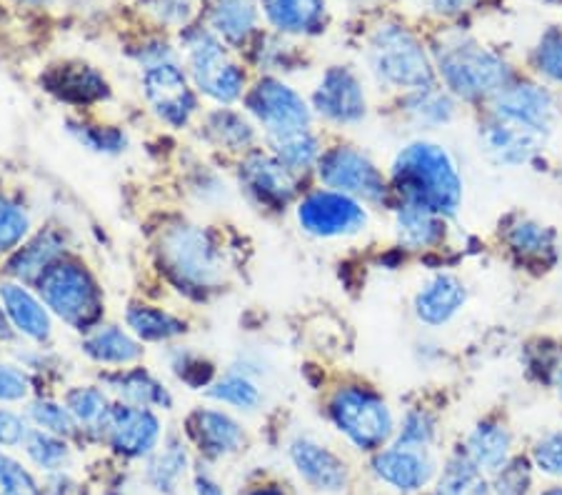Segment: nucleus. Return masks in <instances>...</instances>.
<instances>
[{
    "label": "nucleus",
    "instance_id": "f257e3e1",
    "mask_svg": "<svg viewBox=\"0 0 562 495\" xmlns=\"http://www.w3.org/2000/svg\"><path fill=\"white\" fill-rule=\"evenodd\" d=\"M393 185L403 203L438 215H456L462 201V178L456 158L438 143L413 140L393 160Z\"/></svg>",
    "mask_w": 562,
    "mask_h": 495
},
{
    "label": "nucleus",
    "instance_id": "f03ea898",
    "mask_svg": "<svg viewBox=\"0 0 562 495\" xmlns=\"http://www.w3.org/2000/svg\"><path fill=\"white\" fill-rule=\"evenodd\" d=\"M158 258L170 281L186 293H211L223 281V250L211 233L190 223L160 233Z\"/></svg>",
    "mask_w": 562,
    "mask_h": 495
},
{
    "label": "nucleus",
    "instance_id": "7ed1b4c3",
    "mask_svg": "<svg viewBox=\"0 0 562 495\" xmlns=\"http://www.w3.org/2000/svg\"><path fill=\"white\" fill-rule=\"evenodd\" d=\"M41 301L72 330L90 333L103 318L105 301L95 275L76 260L60 258L35 281Z\"/></svg>",
    "mask_w": 562,
    "mask_h": 495
},
{
    "label": "nucleus",
    "instance_id": "20e7f679",
    "mask_svg": "<svg viewBox=\"0 0 562 495\" xmlns=\"http://www.w3.org/2000/svg\"><path fill=\"white\" fill-rule=\"evenodd\" d=\"M370 68L383 86L420 90L430 88L435 74L413 33L401 25H383L370 41Z\"/></svg>",
    "mask_w": 562,
    "mask_h": 495
},
{
    "label": "nucleus",
    "instance_id": "39448f33",
    "mask_svg": "<svg viewBox=\"0 0 562 495\" xmlns=\"http://www.w3.org/2000/svg\"><path fill=\"white\" fill-rule=\"evenodd\" d=\"M438 68L452 93L468 98V101L497 95L507 83L505 63L473 41L442 45Z\"/></svg>",
    "mask_w": 562,
    "mask_h": 495
},
{
    "label": "nucleus",
    "instance_id": "423d86ee",
    "mask_svg": "<svg viewBox=\"0 0 562 495\" xmlns=\"http://www.w3.org/2000/svg\"><path fill=\"white\" fill-rule=\"evenodd\" d=\"M335 428L360 450H375L393 436V413L378 393L362 385L338 389L330 401Z\"/></svg>",
    "mask_w": 562,
    "mask_h": 495
},
{
    "label": "nucleus",
    "instance_id": "0eeeda50",
    "mask_svg": "<svg viewBox=\"0 0 562 495\" xmlns=\"http://www.w3.org/2000/svg\"><path fill=\"white\" fill-rule=\"evenodd\" d=\"M186 53L190 78L203 95L221 105L238 101L246 90V74L213 33L190 31L186 35Z\"/></svg>",
    "mask_w": 562,
    "mask_h": 495
},
{
    "label": "nucleus",
    "instance_id": "6e6552de",
    "mask_svg": "<svg viewBox=\"0 0 562 495\" xmlns=\"http://www.w3.org/2000/svg\"><path fill=\"white\" fill-rule=\"evenodd\" d=\"M317 176L330 191L346 193L360 203L385 201L387 183L383 173L366 153L350 146H338L323 153L321 160H317Z\"/></svg>",
    "mask_w": 562,
    "mask_h": 495
},
{
    "label": "nucleus",
    "instance_id": "1a4fd4ad",
    "mask_svg": "<svg viewBox=\"0 0 562 495\" xmlns=\"http://www.w3.org/2000/svg\"><path fill=\"white\" fill-rule=\"evenodd\" d=\"M297 223L307 236L346 238L366 230L368 213L356 198L321 188V191L305 195L297 205Z\"/></svg>",
    "mask_w": 562,
    "mask_h": 495
},
{
    "label": "nucleus",
    "instance_id": "9d476101",
    "mask_svg": "<svg viewBox=\"0 0 562 495\" xmlns=\"http://www.w3.org/2000/svg\"><path fill=\"white\" fill-rule=\"evenodd\" d=\"M143 68V93L153 113L170 128H186L198 111V98L188 83L186 70L173 58Z\"/></svg>",
    "mask_w": 562,
    "mask_h": 495
},
{
    "label": "nucleus",
    "instance_id": "9b49d317",
    "mask_svg": "<svg viewBox=\"0 0 562 495\" xmlns=\"http://www.w3.org/2000/svg\"><path fill=\"white\" fill-rule=\"evenodd\" d=\"M246 108L262 125L268 138L311 128V108L303 101V95L295 93L283 80L262 78L256 88L248 90Z\"/></svg>",
    "mask_w": 562,
    "mask_h": 495
},
{
    "label": "nucleus",
    "instance_id": "f8f14e48",
    "mask_svg": "<svg viewBox=\"0 0 562 495\" xmlns=\"http://www.w3.org/2000/svg\"><path fill=\"white\" fill-rule=\"evenodd\" d=\"M98 434H101L105 446L113 453L128 458V461H138V458H148L156 453L162 428L156 410L117 403L111 405Z\"/></svg>",
    "mask_w": 562,
    "mask_h": 495
},
{
    "label": "nucleus",
    "instance_id": "ddd939ff",
    "mask_svg": "<svg viewBox=\"0 0 562 495\" xmlns=\"http://www.w3.org/2000/svg\"><path fill=\"white\" fill-rule=\"evenodd\" d=\"M240 183L246 193L262 209L280 211L293 201L297 180L273 153H250L240 164Z\"/></svg>",
    "mask_w": 562,
    "mask_h": 495
},
{
    "label": "nucleus",
    "instance_id": "4468645a",
    "mask_svg": "<svg viewBox=\"0 0 562 495\" xmlns=\"http://www.w3.org/2000/svg\"><path fill=\"white\" fill-rule=\"evenodd\" d=\"M313 108L323 119L338 125L360 123L368 113L366 90L348 68H330L313 95Z\"/></svg>",
    "mask_w": 562,
    "mask_h": 495
},
{
    "label": "nucleus",
    "instance_id": "2eb2a0df",
    "mask_svg": "<svg viewBox=\"0 0 562 495\" xmlns=\"http://www.w3.org/2000/svg\"><path fill=\"white\" fill-rule=\"evenodd\" d=\"M493 115L495 119L520 123L525 128L548 135L552 123H555L558 105L555 98L550 95V90L532 83H520L513 88H503L495 95Z\"/></svg>",
    "mask_w": 562,
    "mask_h": 495
},
{
    "label": "nucleus",
    "instance_id": "dca6fc26",
    "mask_svg": "<svg viewBox=\"0 0 562 495\" xmlns=\"http://www.w3.org/2000/svg\"><path fill=\"white\" fill-rule=\"evenodd\" d=\"M480 146L497 166H525L546 146V133L493 115V121L480 131Z\"/></svg>",
    "mask_w": 562,
    "mask_h": 495
},
{
    "label": "nucleus",
    "instance_id": "f3484780",
    "mask_svg": "<svg viewBox=\"0 0 562 495\" xmlns=\"http://www.w3.org/2000/svg\"><path fill=\"white\" fill-rule=\"evenodd\" d=\"M186 426L195 448L205 458H211V461L238 453L243 443H246V434H243L240 423L223 410L198 408L190 413Z\"/></svg>",
    "mask_w": 562,
    "mask_h": 495
},
{
    "label": "nucleus",
    "instance_id": "a211bd4d",
    "mask_svg": "<svg viewBox=\"0 0 562 495\" xmlns=\"http://www.w3.org/2000/svg\"><path fill=\"white\" fill-rule=\"evenodd\" d=\"M0 303L11 320V326L21 333L23 338L33 340V344H48L53 336V320L50 311L45 303L33 295L23 283H0Z\"/></svg>",
    "mask_w": 562,
    "mask_h": 495
},
{
    "label": "nucleus",
    "instance_id": "6ab92c4d",
    "mask_svg": "<svg viewBox=\"0 0 562 495\" xmlns=\"http://www.w3.org/2000/svg\"><path fill=\"white\" fill-rule=\"evenodd\" d=\"M43 83L53 95L72 105H95L111 98L105 78L83 63H66V66L50 68Z\"/></svg>",
    "mask_w": 562,
    "mask_h": 495
},
{
    "label": "nucleus",
    "instance_id": "aec40b11",
    "mask_svg": "<svg viewBox=\"0 0 562 495\" xmlns=\"http://www.w3.org/2000/svg\"><path fill=\"white\" fill-rule=\"evenodd\" d=\"M103 385L108 393L121 398V403L150 410L173 408V395L145 368H115L113 373L103 375Z\"/></svg>",
    "mask_w": 562,
    "mask_h": 495
},
{
    "label": "nucleus",
    "instance_id": "412c9836",
    "mask_svg": "<svg viewBox=\"0 0 562 495\" xmlns=\"http://www.w3.org/2000/svg\"><path fill=\"white\" fill-rule=\"evenodd\" d=\"M290 461L297 468V473L317 491L335 493L342 491V485L348 483L346 463L311 438L293 440V446H290Z\"/></svg>",
    "mask_w": 562,
    "mask_h": 495
},
{
    "label": "nucleus",
    "instance_id": "4be33fe9",
    "mask_svg": "<svg viewBox=\"0 0 562 495\" xmlns=\"http://www.w3.org/2000/svg\"><path fill=\"white\" fill-rule=\"evenodd\" d=\"M373 465L380 481L403 493L420 491L432 479V461L425 455V450L418 448L395 446L383 450V453H378Z\"/></svg>",
    "mask_w": 562,
    "mask_h": 495
},
{
    "label": "nucleus",
    "instance_id": "5701e85b",
    "mask_svg": "<svg viewBox=\"0 0 562 495\" xmlns=\"http://www.w3.org/2000/svg\"><path fill=\"white\" fill-rule=\"evenodd\" d=\"M465 299L468 293L460 278L440 273L430 278L415 295V315L425 326H446L465 305Z\"/></svg>",
    "mask_w": 562,
    "mask_h": 495
},
{
    "label": "nucleus",
    "instance_id": "b1692460",
    "mask_svg": "<svg viewBox=\"0 0 562 495\" xmlns=\"http://www.w3.org/2000/svg\"><path fill=\"white\" fill-rule=\"evenodd\" d=\"M63 256H66V238H63V233L45 230L18 248L8 268H11L15 281L35 283Z\"/></svg>",
    "mask_w": 562,
    "mask_h": 495
},
{
    "label": "nucleus",
    "instance_id": "393cba45",
    "mask_svg": "<svg viewBox=\"0 0 562 495\" xmlns=\"http://www.w3.org/2000/svg\"><path fill=\"white\" fill-rule=\"evenodd\" d=\"M83 353L101 365H131L143 356L140 340L117 326H98L86 336Z\"/></svg>",
    "mask_w": 562,
    "mask_h": 495
},
{
    "label": "nucleus",
    "instance_id": "a878e982",
    "mask_svg": "<svg viewBox=\"0 0 562 495\" xmlns=\"http://www.w3.org/2000/svg\"><path fill=\"white\" fill-rule=\"evenodd\" d=\"M125 323L133 336L145 344H170V340L186 336L188 330L186 320L150 303H131V308L125 311Z\"/></svg>",
    "mask_w": 562,
    "mask_h": 495
},
{
    "label": "nucleus",
    "instance_id": "bb28decb",
    "mask_svg": "<svg viewBox=\"0 0 562 495\" xmlns=\"http://www.w3.org/2000/svg\"><path fill=\"white\" fill-rule=\"evenodd\" d=\"M446 233L442 225V215L432 213L420 205L403 203L395 213V236L403 248L411 250H425L438 246Z\"/></svg>",
    "mask_w": 562,
    "mask_h": 495
},
{
    "label": "nucleus",
    "instance_id": "cd10ccee",
    "mask_svg": "<svg viewBox=\"0 0 562 495\" xmlns=\"http://www.w3.org/2000/svg\"><path fill=\"white\" fill-rule=\"evenodd\" d=\"M262 11L278 31L311 33L321 29L325 0H262Z\"/></svg>",
    "mask_w": 562,
    "mask_h": 495
},
{
    "label": "nucleus",
    "instance_id": "c85d7f7f",
    "mask_svg": "<svg viewBox=\"0 0 562 495\" xmlns=\"http://www.w3.org/2000/svg\"><path fill=\"white\" fill-rule=\"evenodd\" d=\"M205 135L207 140L225 150H248L256 143L252 123L243 113L228 111V108H217V111L207 115Z\"/></svg>",
    "mask_w": 562,
    "mask_h": 495
},
{
    "label": "nucleus",
    "instance_id": "c756f323",
    "mask_svg": "<svg viewBox=\"0 0 562 495\" xmlns=\"http://www.w3.org/2000/svg\"><path fill=\"white\" fill-rule=\"evenodd\" d=\"M468 455L477 468L501 471L510 455V434L497 423H480L468 438Z\"/></svg>",
    "mask_w": 562,
    "mask_h": 495
},
{
    "label": "nucleus",
    "instance_id": "7c9ffc66",
    "mask_svg": "<svg viewBox=\"0 0 562 495\" xmlns=\"http://www.w3.org/2000/svg\"><path fill=\"white\" fill-rule=\"evenodd\" d=\"M188 471V450L180 443L178 438L166 440L160 453L153 455V461L145 471V479H148L150 488L162 495H173L178 491L180 481Z\"/></svg>",
    "mask_w": 562,
    "mask_h": 495
},
{
    "label": "nucleus",
    "instance_id": "2f4dec72",
    "mask_svg": "<svg viewBox=\"0 0 562 495\" xmlns=\"http://www.w3.org/2000/svg\"><path fill=\"white\" fill-rule=\"evenodd\" d=\"M256 8L250 0H217L211 13V25L223 41L240 45L256 31Z\"/></svg>",
    "mask_w": 562,
    "mask_h": 495
},
{
    "label": "nucleus",
    "instance_id": "473e14b6",
    "mask_svg": "<svg viewBox=\"0 0 562 495\" xmlns=\"http://www.w3.org/2000/svg\"><path fill=\"white\" fill-rule=\"evenodd\" d=\"M268 143H270V153H273L285 168L293 170V173H297V170H307L323 156L321 143H317L311 128L276 135V138H268Z\"/></svg>",
    "mask_w": 562,
    "mask_h": 495
},
{
    "label": "nucleus",
    "instance_id": "72a5a7b5",
    "mask_svg": "<svg viewBox=\"0 0 562 495\" xmlns=\"http://www.w3.org/2000/svg\"><path fill=\"white\" fill-rule=\"evenodd\" d=\"M111 401H108V391L98 389V385H76L66 395V408L70 416L76 418L78 428L86 430H98L101 428L103 418L111 410Z\"/></svg>",
    "mask_w": 562,
    "mask_h": 495
},
{
    "label": "nucleus",
    "instance_id": "f704fd0d",
    "mask_svg": "<svg viewBox=\"0 0 562 495\" xmlns=\"http://www.w3.org/2000/svg\"><path fill=\"white\" fill-rule=\"evenodd\" d=\"M205 393L217 403L233 405L235 410H246V413L256 410L262 401L258 383L252 381L250 375L238 373V371L228 373L225 378H221V381H213L207 385Z\"/></svg>",
    "mask_w": 562,
    "mask_h": 495
},
{
    "label": "nucleus",
    "instance_id": "c9c22d12",
    "mask_svg": "<svg viewBox=\"0 0 562 495\" xmlns=\"http://www.w3.org/2000/svg\"><path fill=\"white\" fill-rule=\"evenodd\" d=\"M23 446L31 461L48 473L63 471V465H66L70 458L66 438L48 434V430H41V428H31L29 436L23 440Z\"/></svg>",
    "mask_w": 562,
    "mask_h": 495
},
{
    "label": "nucleus",
    "instance_id": "e433bc0d",
    "mask_svg": "<svg viewBox=\"0 0 562 495\" xmlns=\"http://www.w3.org/2000/svg\"><path fill=\"white\" fill-rule=\"evenodd\" d=\"M405 111L423 125H440L452 121V115H456V103L450 101L448 93L435 90L430 86L413 90L405 101Z\"/></svg>",
    "mask_w": 562,
    "mask_h": 495
},
{
    "label": "nucleus",
    "instance_id": "4c0bfd02",
    "mask_svg": "<svg viewBox=\"0 0 562 495\" xmlns=\"http://www.w3.org/2000/svg\"><path fill=\"white\" fill-rule=\"evenodd\" d=\"M68 131L80 146L93 153H101V156H115V153H123L125 146H128V135L123 133V128H115V125L70 121Z\"/></svg>",
    "mask_w": 562,
    "mask_h": 495
},
{
    "label": "nucleus",
    "instance_id": "58836bf2",
    "mask_svg": "<svg viewBox=\"0 0 562 495\" xmlns=\"http://www.w3.org/2000/svg\"><path fill=\"white\" fill-rule=\"evenodd\" d=\"M31 233V215L13 198L0 195V256L15 254Z\"/></svg>",
    "mask_w": 562,
    "mask_h": 495
},
{
    "label": "nucleus",
    "instance_id": "ea45409f",
    "mask_svg": "<svg viewBox=\"0 0 562 495\" xmlns=\"http://www.w3.org/2000/svg\"><path fill=\"white\" fill-rule=\"evenodd\" d=\"M170 371L178 375L180 383L188 389L203 391L215 381V365L203 353L190 348H176L170 356Z\"/></svg>",
    "mask_w": 562,
    "mask_h": 495
},
{
    "label": "nucleus",
    "instance_id": "a19ab883",
    "mask_svg": "<svg viewBox=\"0 0 562 495\" xmlns=\"http://www.w3.org/2000/svg\"><path fill=\"white\" fill-rule=\"evenodd\" d=\"M507 243H510V248L522 258H546L552 250V233L546 225L522 218L510 225V230H507Z\"/></svg>",
    "mask_w": 562,
    "mask_h": 495
},
{
    "label": "nucleus",
    "instance_id": "79ce46f5",
    "mask_svg": "<svg viewBox=\"0 0 562 495\" xmlns=\"http://www.w3.org/2000/svg\"><path fill=\"white\" fill-rule=\"evenodd\" d=\"M29 418L41 430H48V434H56L60 438H72L78 434V423L70 416L66 403H56L50 398L33 401L29 408Z\"/></svg>",
    "mask_w": 562,
    "mask_h": 495
},
{
    "label": "nucleus",
    "instance_id": "37998d69",
    "mask_svg": "<svg viewBox=\"0 0 562 495\" xmlns=\"http://www.w3.org/2000/svg\"><path fill=\"white\" fill-rule=\"evenodd\" d=\"M480 468L470 461V458H452V461L446 465L440 479V495H477L480 488Z\"/></svg>",
    "mask_w": 562,
    "mask_h": 495
},
{
    "label": "nucleus",
    "instance_id": "c03bdc74",
    "mask_svg": "<svg viewBox=\"0 0 562 495\" xmlns=\"http://www.w3.org/2000/svg\"><path fill=\"white\" fill-rule=\"evenodd\" d=\"M0 495H43V491L15 458L0 453Z\"/></svg>",
    "mask_w": 562,
    "mask_h": 495
},
{
    "label": "nucleus",
    "instance_id": "a18cd8bd",
    "mask_svg": "<svg viewBox=\"0 0 562 495\" xmlns=\"http://www.w3.org/2000/svg\"><path fill=\"white\" fill-rule=\"evenodd\" d=\"M535 66L552 83H562V29H552L535 50Z\"/></svg>",
    "mask_w": 562,
    "mask_h": 495
},
{
    "label": "nucleus",
    "instance_id": "49530a36",
    "mask_svg": "<svg viewBox=\"0 0 562 495\" xmlns=\"http://www.w3.org/2000/svg\"><path fill=\"white\" fill-rule=\"evenodd\" d=\"M435 438V420L428 410H411L403 418L401 436H397V446L403 448H418L425 450Z\"/></svg>",
    "mask_w": 562,
    "mask_h": 495
},
{
    "label": "nucleus",
    "instance_id": "de8ad7c7",
    "mask_svg": "<svg viewBox=\"0 0 562 495\" xmlns=\"http://www.w3.org/2000/svg\"><path fill=\"white\" fill-rule=\"evenodd\" d=\"M530 488V468L518 458V461L505 463L503 471L497 473L495 493L497 495H528Z\"/></svg>",
    "mask_w": 562,
    "mask_h": 495
},
{
    "label": "nucleus",
    "instance_id": "09e8293b",
    "mask_svg": "<svg viewBox=\"0 0 562 495\" xmlns=\"http://www.w3.org/2000/svg\"><path fill=\"white\" fill-rule=\"evenodd\" d=\"M31 393V375L18 365H0V401H25Z\"/></svg>",
    "mask_w": 562,
    "mask_h": 495
},
{
    "label": "nucleus",
    "instance_id": "8fccbe9b",
    "mask_svg": "<svg viewBox=\"0 0 562 495\" xmlns=\"http://www.w3.org/2000/svg\"><path fill=\"white\" fill-rule=\"evenodd\" d=\"M535 463L550 475H562V430L540 440L535 448Z\"/></svg>",
    "mask_w": 562,
    "mask_h": 495
},
{
    "label": "nucleus",
    "instance_id": "3c124183",
    "mask_svg": "<svg viewBox=\"0 0 562 495\" xmlns=\"http://www.w3.org/2000/svg\"><path fill=\"white\" fill-rule=\"evenodd\" d=\"M29 426L21 416H15L13 410L0 408V446H18L23 443L29 436Z\"/></svg>",
    "mask_w": 562,
    "mask_h": 495
},
{
    "label": "nucleus",
    "instance_id": "603ef678",
    "mask_svg": "<svg viewBox=\"0 0 562 495\" xmlns=\"http://www.w3.org/2000/svg\"><path fill=\"white\" fill-rule=\"evenodd\" d=\"M153 8H156L158 15L168 23H186L190 18V0H153Z\"/></svg>",
    "mask_w": 562,
    "mask_h": 495
},
{
    "label": "nucleus",
    "instance_id": "864d4df0",
    "mask_svg": "<svg viewBox=\"0 0 562 495\" xmlns=\"http://www.w3.org/2000/svg\"><path fill=\"white\" fill-rule=\"evenodd\" d=\"M195 493L198 495H225L223 485L217 483L207 471H198L195 473Z\"/></svg>",
    "mask_w": 562,
    "mask_h": 495
},
{
    "label": "nucleus",
    "instance_id": "5fc2aeb1",
    "mask_svg": "<svg viewBox=\"0 0 562 495\" xmlns=\"http://www.w3.org/2000/svg\"><path fill=\"white\" fill-rule=\"evenodd\" d=\"M420 3L428 5L435 13H460L470 0H420Z\"/></svg>",
    "mask_w": 562,
    "mask_h": 495
},
{
    "label": "nucleus",
    "instance_id": "6e6d98bb",
    "mask_svg": "<svg viewBox=\"0 0 562 495\" xmlns=\"http://www.w3.org/2000/svg\"><path fill=\"white\" fill-rule=\"evenodd\" d=\"M248 495H285V493L280 491L278 485H258V488H252Z\"/></svg>",
    "mask_w": 562,
    "mask_h": 495
},
{
    "label": "nucleus",
    "instance_id": "4d7b16f0",
    "mask_svg": "<svg viewBox=\"0 0 562 495\" xmlns=\"http://www.w3.org/2000/svg\"><path fill=\"white\" fill-rule=\"evenodd\" d=\"M0 336L3 338L11 336V320H8V315L3 311V303H0Z\"/></svg>",
    "mask_w": 562,
    "mask_h": 495
},
{
    "label": "nucleus",
    "instance_id": "13d9d810",
    "mask_svg": "<svg viewBox=\"0 0 562 495\" xmlns=\"http://www.w3.org/2000/svg\"><path fill=\"white\" fill-rule=\"evenodd\" d=\"M552 383H555L558 395H560V398H562V365H560L558 371H555V378H552Z\"/></svg>",
    "mask_w": 562,
    "mask_h": 495
},
{
    "label": "nucleus",
    "instance_id": "bf43d9fd",
    "mask_svg": "<svg viewBox=\"0 0 562 495\" xmlns=\"http://www.w3.org/2000/svg\"><path fill=\"white\" fill-rule=\"evenodd\" d=\"M18 3H23V5H45V3H48V0H18Z\"/></svg>",
    "mask_w": 562,
    "mask_h": 495
},
{
    "label": "nucleus",
    "instance_id": "052dcab7",
    "mask_svg": "<svg viewBox=\"0 0 562 495\" xmlns=\"http://www.w3.org/2000/svg\"><path fill=\"white\" fill-rule=\"evenodd\" d=\"M542 495H562V488H552V491H548V493H542Z\"/></svg>",
    "mask_w": 562,
    "mask_h": 495
},
{
    "label": "nucleus",
    "instance_id": "680f3d73",
    "mask_svg": "<svg viewBox=\"0 0 562 495\" xmlns=\"http://www.w3.org/2000/svg\"><path fill=\"white\" fill-rule=\"evenodd\" d=\"M560 180H562V173H560Z\"/></svg>",
    "mask_w": 562,
    "mask_h": 495
}]
</instances>
